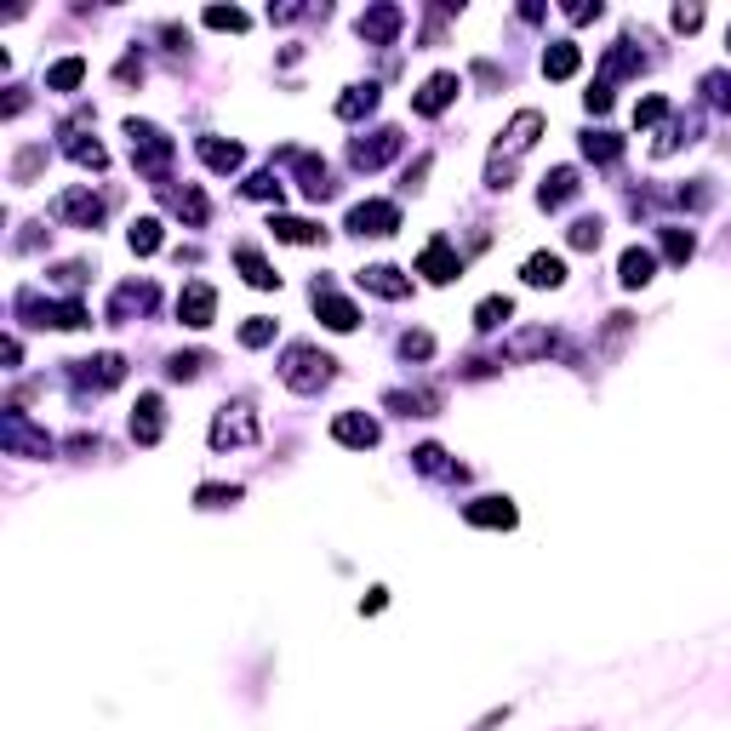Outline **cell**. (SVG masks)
Masks as SVG:
<instances>
[{"label":"cell","mask_w":731,"mask_h":731,"mask_svg":"<svg viewBox=\"0 0 731 731\" xmlns=\"http://www.w3.org/2000/svg\"><path fill=\"white\" fill-rule=\"evenodd\" d=\"M395 149H400V132H372V143H355V149H349V160H355L360 172H377V166L395 155Z\"/></svg>","instance_id":"cell-21"},{"label":"cell","mask_w":731,"mask_h":731,"mask_svg":"<svg viewBox=\"0 0 731 731\" xmlns=\"http://www.w3.org/2000/svg\"><path fill=\"white\" fill-rule=\"evenodd\" d=\"M195 149H200V160H206L212 172H235L240 160H246V155H240V143H223V138H200Z\"/></svg>","instance_id":"cell-25"},{"label":"cell","mask_w":731,"mask_h":731,"mask_svg":"<svg viewBox=\"0 0 731 731\" xmlns=\"http://www.w3.org/2000/svg\"><path fill=\"white\" fill-rule=\"evenodd\" d=\"M40 160H46V149H23V155L12 160V183H29V178H35Z\"/></svg>","instance_id":"cell-42"},{"label":"cell","mask_w":731,"mask_h":731,"mask_svg":"<svg viewBox=\"0 0 731 731\" xmlns=\"http://www.w3.org/2000/svg\"><path fill=\"white\" fill-rule=\"evenodd\" d=\"M537 132H543V109H520V115L509 120V132H503V143H497L492 166H486V189H509L514 155H526V149L537 143Z\"/></svg>","instance_id":"cell-2"},{"label":"cell","mask_w":731,"mask_h":731,"mask_svg":"<svg viewBox=\"0 0 731 731\" xmlns=\"http://www.w3.org/2000/svg\"><path fill=\"white\" fill-rule=\"evenodd\" d=\"M400 355H406V360H429V355H435V337H429V332H406V337H400Z\"/></svg>","instance_id":"cell-39"},{"label":"cell","mask_w":731,"mask_h":731,"mask_svg":"<svg viewBox=\"0 0 731 731\" xmlns=\"http://www.w3.org/2000/svg\"><path fill=\"white\" fill-rule=\"evenodd\" d=\"M703 92H709V103H720V109H731V75H703Z\"/></svg>","instance_id":"cell-41"},{"label":"cell","mask_w":731,"mask_h":731,"mask_svg":"<svg viewBox=\"0 0 731 731\" xmlns=\"http://www.w3.org/2000/svg\"><path fill=\"white\" fill-rule=\"evenodd\" d=\"M663 252H669V263H686V257L697 252V240L686 235V229H663Z\"/></svg>","instance_id":"cell-38"},{"label":"cell","mask_w":731,"mask_h":731,"mask_svg":"<svg viewBox=\"0 0 731 731\" xmlns=\"http://www.w3.org/2000/svg\"><path fill=\"white\" fill-rule=\"evenodd\" d=\"M269 235L286 240V246H320V240H326V229H315L309 218H269Z\"/></svg>","instance_id":"cell-23"},{"label":"cell","mask_w":731,"mask_h":731,"mask_svg":"<svg viewBox=\"0 0 731 731\" xmlns=\"http://www.w3.org/2000/svg\"><path fill=\"white\" fill-rule=\"evenodd\" d=\"M583 103H589V115H606V109H612V86H594Z\"/></svg>","instance_id":"cell-46"},{"label":"cell","mask_w":731,"mask_h":731,"mask_svg":"<svg viewBox=\"0 0 731 731\" xmlns=\"http://www.w3.org/2000/svg\"><path fill=\"white\" fill-rule=\"evenodd\" d=\"M583 69V52H577V40H554L549 52H543V75L549 80H572Z\"/></svg>","instance_id":"cell-22"},{"label":"cell","mask_w":731,"mask_h":731,"mask_svg":"<svg viewBox=\"0 0 731 731\" xmlns=\"http://www.w3.org/2000/svg\"><path fill=\"white\" fill-rule=\"evenodd\" d=\"M400 229V206L395 200H360V206H349V235H395Z\"/></svg>","instance_id":"cell-4"},{"label":"cell","mask_w":731,"mask_h":731,"mask_svg":"<svg viewBox=\"0 0 731 731\" xmlns=\"http://www.w3.org/2000/svg\"><path fill=\"white\" fill-rule=\"evenodd\" d=\"M377 435H383V429H377V417H366V412H337L332 417L337 446H360V452H366V446H377Z\"/></svg>","instance_id":"cell-12"},{"label":"cell","mask_w":731,"mask_h":731,"mask_svg":"<svg viewBox=\"0 0 731 731\" xmlns=\"http://www.w3.org/2000/svg\"><path fill=\"white\" fill-rule=\"evenodd\" d=\"M206 366H212V355H172L166 360V377H172V383H195Z\"/></svg>","instance_id":"cell-32"},{"label":"cell","mask_w":731,"mask_h":731,"mask_svg":"<svg viewBox=\"0 0 731 731\" xmlns=\"http://www.w3.org/2000/svg\"><path fill=\"white\" fill-rule=\"evenodd\" d=\"M257 440V417H252V406L246 400H235V406H223L218 412V423H212V446H252Z\"/></svg>","instance_id":"cell-5"},{"label":"cell","mask_w":731,"mask_h":731,"mask_svg":"<svg viewBox=\"0 0 731 731\" xmlns=\"http://www.w3.org/2000/svg\"><path fill=\"white\" fill-rule=\"evenodd\" d=\"M463 520H469V526H503V532H509L520 514H514L509 497H475V503H463Z\"/></svg>","instance_id":"cell-17"},{"label":"cell","mask_w":731,"mask_h":731,"mask_svg":"<svg viewBox=\"0 0 731 731\" xmlns=\"http://www.w3.org/2000/svg\"><path fill=\"white\" fill-rule=\"evenodd\" d=\"M520 275H526V286H537V292H543V286H566V257H554V252H532L526 257V263H520Z\"/></svg>","instance_id":"cell-18"},{"label":"cell","mask_w":731,"mask_h":731,"mask_svg":"<svg viewBox=\"0 0 731 731\" xmlns=\"http://www.w3.org/2000/svg\"><path fill=\"white\" fill-rule=\"evenodd\" d=\"M80 80H86V58H58L46 69V92H75Z\"/></svg>","instance_id":"cell-27"},{"label":"cell","mask_w":731,"mask_h":731,"mask_svg":"<svg viewBox=\"0 0 731 731\" xmlns=\"http://www.w3.org/2000/svg\"><path fill=\"white\" fill-rule=\"evenodd\" d=\"M172 206H178V218L189 223V229H200V223H206V195H200V189H178V195H172Z\"/></svg>","instance_id":"cell-33"},{"label":"cell","mask_w":731,"mask_h":731,"mask_svg":"<svg viewBox=\"0 0 731 731\" xmlns=\"http://www.w3.org/2000/svg\"><path fill=\"white\" fill-rule=\"evenodd\" d=\"M149 303H155V286H120V292H115V303H109V320H126L132 309L143 315Z\"/></svg>","instance_id":"cell-28"},{"label":"cell","mask_w":731,"mask_h":731,"mask_svg":"<svg viewBox=\"0 0 731 731\" xmlns=\"http://www.w3.org/2000/svg\"><path fill=\"white\" fill-rule=\"evenodd\" d=\"M600 235H606V223H600V218H577L566 240H572L577 252H594V246H600Z\"/></svg>","instance_id":"cell-36"},{"label":"cell","mask_w":731,"mask_h":731,"mask_svg":"<svg viewBox=\"0 0 731 731\" xmlns=\"http://www.w3.org/2000/svg\"><path fill=\"white\" fill-rule=\"evenodd\" d=\"M457 269H463V257L452 252V240H446V235H435L429 246H423V257H417V275H429L435 286L457 280Z\"/></svg>","instance_id":"cell-11"},{"label":"cell","mask_w":731,"mask_h":731,"mask_svg":"<svg viewBox=\"0 0 731 731\" xmlns=\"http://www.w3.org/2000/svg\"><path fill=\"white\" fill-rule=\"evenodd\" d=\"M246 195H252V200H269V195H275L280 200V178H269V172H263V178L246 183Z\"/></svg>","instance_id":"cell-44"},{"label":"cell","mask_w":731,"mask_h":731,"mask_svg":"<svg viewBox=\"0 0 731 731\" xmlns=\"http://www.w3.org/2000/svg\"><path fill=\"white\" fill-rule=\"evenodd\" d=\"M377 109V86L366 80V86H349V98H337V115L343 120H360V115H372Z\"/></svg>","instance_id":"cell-30"},{"label":"cell","mask_w":731,"mask_h":731,"mask_svg":"<svg viewBox=\"0 0 731 731\" xmlns=\"http://www.w3.org/2000/svg\"><path fill=\"white\" fill-rule=\"evenodd\" d=\"M566 731H594V726H566Z\"/></svg>","instance_id":"cell-49"},{"label":"cell","mask_w":731,"mask_h":731,"mask_svg":"<svg viewBox=\"0 0 731 731\" xmlns=\"http://www.w3.org/2000/svg\"><path fill=\"white\" fill-rule=\"evenodd\" d=\"M360 40H372V46H395V35L406 29V6H366L355 18Z\"/></svg>","instance_id":"cell-8"},{"label":"cell","mask_w":731,"mask_h":731,"mask_svg":"<svg viewBox=\"0 0 731 731\" xmlns=\"http://www.w3.org/2000/svg\"><path fill=\"white\" fill-rule=\"evenodd\" d=\"M126 246H132L138 257H155L160 252V223L155 218H138V223H132V235H126Z\"/></svg>","instance_id":"cell-31"},{"label":"cell","mask_w":731,"mask_h":731,"mask_svg":"<svg viewBox=\"0 0 731 731\" xmlns=\"http://www.w3.org/2000/svg\"><path fill=\"white\" fill-rule=\"evenodd\" d=\"M332 377H337V360L320 355L315 343H292V349L280 355V383H286L292 395H320Z\"/></svg>","instance_id":"cell-1"},{"label":"cell","mask_w":731,"mask_h":731,"mask_svg":"<svg viewBox=\"0 0 731 731\" xmlns=\"http://www.w3.org/2000/svg\"><path fill=\"white\" fill-rule=\"evenodd\" d=\"M0 440H6V452H12V457H52V440L35 435V429L23 423V412H6V423H0Z\"/></svg>","instance_id":"cell-10"},{"label":"cell","mask_w":731,"mask_h":731,"mask_svg":"<svg viewBox=\"0 0 731 731\" xmlns=\"http://www.w3.org/2000/svg\"><path fill=\"white\" fill-rule=\"evenodd\" d=\"M697 23H703V6H674V29H686V35H692Z\"/></svg>","instance_id":"cell-45"},{"label":"cell","mask_w":731,"mask_h":731,"mask_svg":"<svg viewBox=\"0 0 731 731\" xmlns=\"http://www.w3.org/2000/svg\"><path fill=\"white\" fill-rule=\"evenodd\" d=\"M315 309H320V320H326V326H332V332H355L360 326V309L355 303H349V297H337L332 292V280H315Z\"/></svg>","instance_id":"cell-9"},{"label":"cell","mask_w":731,"mask_h":731,"mask_svg":"<svg viewBox=\"0 0 731 731\" xmlns=\"http://www.w3.org/2000/svg\"><path fill=\"white\" fill-rule=\"evenodd\" d=\"M514 320V297H480V309H475V326L480 332H497V326H509Z\"/></svg>","instance_id":"cell-26"},{"label":"cell","mask_w":731,"mask_h":731,"mask_svg":"<svg viewBox=\"0 0 731 731\" xmlns=\"http://www.w3.org/2000/svg\"><path fill=\"white\" fill-rule=\"evenodd\" d=\"M235 263H240V275H246V286H257V292H275L280 286V275L263 263V252H257L252 240H240L235 246Z\"/></svg>","instance_id":"cell-20"},{"label":"cell","mask_w":731,"mask_h":731,"mask_svg":"<svg viewBox=\"0 0 731 731\" xmlns=\"http://www.w3.org/2000/svg\"><path fill=\"white\" fill-rule=\"evenodd\" d=\"M423 178H429V155H417V166H406V189H423Z\"/></svg>","instance_id":"cell-47"},{"label":"cell","mask_w":731,"mask_h":731,"mask_svg":"<svg viewBox=\"0 0 731 731\" xmlns=\"http://www.w3.org/2000/svg\"><path fill=\"white\" fill-rule=\"evenodd\" d=\"M69 155H75L80 166H109V155H103V143H98V138H92V143L75 138V143H69Z\"/></svg>","instance_id":"cell-40"},{"label":"cell","mask_w":731,"mask_h":731,"mask_svg":"<svg viewBox=\"0 0 731 731\" xmlns=\"http://www.w3.org/2000/svg\"><path fill=\"white\" fill-rule=\"evenodd\" d=\"M160 429H166V406H160V395H138V406H132V440H138V446H155Z\"/></svg>","instance_id":"cell-13"},{"label":"cell","mask_w":731,"mask_h":731,"mask_svg":"<svg viewBox=\"0 0 731 731\" xmlns=\"http://www.w3.org/2000/svg\"><path fill=\"white\" fill-rule=\"evenodd\" d=\"M669 115V98H646V103H634V126H652V120Z\"/></svg>","instance_id":"cell-43"},{"label":"cell","mask_w":731,"mask_h":731,"mask_svg":"<svg viewBox=\"0 0 731 731\" xmlns=\"http://www.w3.org/2000/svg\"><path fill=\"white\" fill-rule=\"evenodd\" d=\"M246 12H240V6H206V29H229V35H240V29H246Z\"/></svg>","instance_id":"cell-35"},{"label":"cell","mask_w":731,"mask_h":731,"mask_svg":"<svg viewBox=\"0 0 731 731\" xmlns=\"http://www.w3.org/2000/svg\"><path fill=\"white\" fill-rule=\"evenodd\" d=\"M617 280H623V292H640V286H652L657 280V257L646 246H629L623 263H617Z\"/></svg>","instance_id":"cell-19"},{"label":"cell","mask_w":731,"mask_h":731,"mask_svg":"<svg viewBox=\"0 0 731 731\" xmlns=\"http://www.w3.org/2000/svg\"><path fill=\"white\" fill-rule=\"evenodd\" d=\"M195 503H200V509H235V503H240V486H200Z\"/></svg>","instance_id":"cell-37"},{"label":"cell","mask_w":731,"mask_h":731,"mask_svg":"<svg viewBox=\"0 0 731 731\" xmlns=\"http://www.w3.org/2000/svg\"><path fill=\"white\" fill-rule=\"evenodd\" d=\"M360 292H377V297H406L412 292V275H400L395 263H372V269H360Z\"/></svg>","instance_id":"cell-15"},{"label":"cell","mask_w":731,"mask_h":731,"mask_svg":"<svg viewBox=\"0 0 731 731\" xmlns=\"http://www.w3.org/2000/svg\"><path fill=\"white\" fill-rule=\"evenodd\" d=\"M503 720H509V703H503V709H492V714H486V720H480L475 731H497V726H503Z\"/></svg>","instance_id":"cell-48"},{"label":"cell","mask_w":731,"mask_h":731,"mask_svg":"<svg viewBox=\"0 0 731 731\" xmlns=\"http://www.w3.org/2000/svg\"><path fill=\"white\" fill-rule=\"evenodd\" d=\"M178 320L189 326V332H206L212 320H218V292L206 286V280H189L178 297Z\"/></svg>","instance_id":"cell-7"},{"label":"cell","mask_w":731,"mask_h":731,"mask_svg":"<svg viewBox=\"0 0 731 731\" xmlns=\"http://www.w3.org/2000/svg\"><path fill=\"white\" fill-rule=\"evenodd\" d=\"M577 189H583V183H577V166H554L549 178H543V189H537V206H543V212H560L566 200H577Z\"/></svg>","instance_id":"cell-14"},{"label":"cell","mask_w":731,"mask_h":731,"mask_svg":"<svg viewBox=\"0 0 731 731\" xmlns=\"http://www.w3.org/2000/svg\"><path fill=\"white\" fill-rule=\"evenodd\" d=\"M126 138H132V160H138V172L166 178V166H172V155H178V143L166 138L155 120H126Z\"/></svg>","instance_id":"cell-3"},{"label":"cell","mask_w":731,"mask_h":731,"mask_svg":"<svg viewBox=\"0 0 731 731\" xmlns=\"http://www.w3.org/2000/svg\"><path fill=\"white\" fill-rule=\"evenodd\" d=\"M457 92H463V80H457L452 69H440V75H429V80H423V86H417V98H412V115H423V120L446 115Z\"/></svg>","instance_id":"cell-6"},{"label":"cell","mask_w":731,"mask_h":731,"mask_svg":"<svg viewBox=\"0 0 731 731\" xmlns=\"http://www.w3.org/2000/svg\"><path fill=\"white\" fill-rule=\"evenodd\" d=\"M52 212H58L63 223H80V229H92V223L103 218V200H98V195H86V189H69V195L52 200Z\"/></svg>","instance_id":"cell-16"},{"label":"cell","mask_w":731,"mask_h":731,"mask_svg":"<svg viewBox=\"0 0 731 731\" xmlns=\"http://www.w3.org/2000/svg\"><path fill=\"white\" fill-rule=\"evenodd\" d=\"M263 343H275V320L269 315H252L240 326V349H263Z\"/></svg>","instance_id":"cell-34"},{"label":"cell","mask_w":731,"mask_h":731,"mask_svg":"<svg viewBox=\"0 0 731 731\" xmlns=\"http://www.w3.org/2000/svg\"><path fill=\"white\" fill-rule=\"evenodd\" d=\"M583 155H589L594 166H612V160L623 155V138H617V132H583Z\"/></svg>","instance_id":"cell-29"},{"label":"cell","mask_w":731,"mask_h":731,"mask_svg":"<svg viewBox=\"0 0 731 731\" xmlns=\"http://www.w3.org/2000/svg\"><path fill=\"white\" fill-rule=\"evenodd\" d=\"M383 406H395L400 417H435L440 412V395H429V389H395Z\"/></svg>","instance_id":"cell-24"},{"label":"cell","mask_w":731,"mask_h":731,"mask_svg":"<svg viewBox=\"0 0 731 731\" xmlns=\"http://www.w3.org/2000/svg\"><path fill=\"white\" fill-rule=\"evenodd\" d=\"M726 46H731V29H726Z\"/></svg>","instance_id":"cell-50"}]
</instances>
